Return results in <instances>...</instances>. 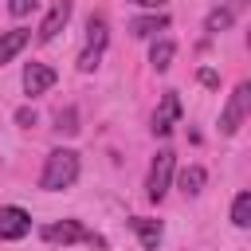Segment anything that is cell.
Masks as SVG:
<instances>
[{"label":"cell","instance_id":"obj_1","mask_svg":"<svg viewBox=\"0 0 251 251\" xmlns=\"http://www.w3.org/2000/svg\"><path fill=\"white\" fill-rule=\"evenodd\" d=\"M78 180V153L75 149H51L39 173V188L43 192H63Z\"/></svg>","mask_w":251,"mask_h":251},{"label":"cell","instance_id":"obj_2","mask_svg":"<svg viewBox=\"0 0 251 251\" xmlns=\"http://www.w3.org/2000/svg\"><path fill=\"white\" fill-rule=\"evenodd\" d=\"M106 43H110L106 20H102V16H90V20H86V47H82V55H78V71H82V75H90V71L102 63Z\"/></svg>","mask_w":251,"mask_h":251},{"label":"cell","instance_id":"obj_3","mask_svg":"<svg viewBox=\"0 0 251 251\" xmlns=\"http://www.w3.org/2000/svg\"><path fill=\"white\" fill-rule=\"evenodd\" d=\"M251 114V82L243 78V82H235V90H231V98H227V106H224V114H220V133H235L239 126H243V118Z\"/></svg>","mask_w":251,"mask_h":251},{"label":"cell","instance_id":"obj_4","mask_svg":"<svg viewBox=\"0 0 251 251\" xmlns=\"http://www.w3.org/2000/svg\"><path fill=\"white\" fill-rule=\"evenodd\" d=\"M176 153L173 149H161L157 157H153V165H149V180H145V196L157 204V200H165V192H169V184H173V161Z\"/></svg>","mask_w":251,"mask_h":251},{"label":"cell","instance_id":"obj_5","mask_svg":"<svg viewBox=\"0 0 251 251\" xmlns=\"http://www.w3.org/2000/svg\"><path fill=\"white\" fill-rule=\"evenodd\" d=\"M39 235H43V243H63V247H67V243H102V239H98L94 231H86L78 220H59V224H47Z\"/></svg>","mask_w":251,"mask_h":251},{"label":"cell","instance_id":"obj_6","mask_svg":"<svg viewBox=\"0 0 251 251\" xmlns=\"http://www.w3.org/2000/svg\"><path fill=\"white\" fill-rule=\"evenodd\" d=\"M31 231V216L16 204H4L0 208V243H12V239H24Z\"/></svg>","mask_w":251,"mask_h":251},{"label":"cell","instance_id":"obj_7","mask_svg":"<svg viewBox=\"0 0 251 251\" xmlns=\"http://www.w3.org/2000/svg\"><path fill=\"white\" fill-rule=\"evenodd\" d=\"M55 78H59L55 67H47V63H27V67H24V94H31V98H35V94H47V90L55 86Z\"/></svg>","mask_w":251,"mask_h":251},{"label":"cell","instance_id":"obj_8","mask_svg":"<svg viewBox=\"0 0 251 251\" xmlns=\"http://www.w3.org/2000/svg\"><path fill=\"white\" fill-rule=\"evenodd\" d=\"M176 122H180V98H176V90H165V98H161V106L153 114V133L165 137V133H173Z\"/></svg>","mask_w":251,"mask_h":251},{"label":"cell","instance_id":"obj_9","mask_svg":"<svg viewBox=\"0 0 251 251\" xmlns=\"http://www.w3.org/2000/svg\"><path fill=\"white\" fill-rule=\"evenodd\" d=\"M71 12H75V4H71V0H55V8H51V12L43 16V24H39V43H51V39L67 27Z\"/></svg>","mask_w":251,"mask_h":251},{"label":"cell","instance_id":"obj_10","mask_svg":"<svg viewBox=\"0 0 251 251\" xmlns=\"http://www.w3.org/2000/svg\"><path fill=\"white\" fill-rule=\"evenodd\" d=\"M129 227L137 231V239H141V247H145V251H157V247H161V235H165L161 220H145V216H133V220H129Z\"/></svg>","mask_w":251,"mask_h":251},{"label":"cell","instance_id":"obj_11","mask_svg":"<svg viewBox=\"0 0 251 251\" xmlns=\"http://www.w3.org/2000/svg\"><path fill=\"white\" fill-rule=\"evenodd\" d=\"M27 39H31V31L27 27H12V31H0V67L4 63H12L24 47H27Z\"/></svg>","mask_w":251,"mask_h":251},{"label":"cell","instance_id":"obj_12","mask_svg":"<svg viewBox=\"0 0 251 251\" xmlns=\"http://www.w3.org/2000/svg\"><path fill=\"white\" fill-rule=\"evenodd\" d=\"M169 27V16L165 12H153V16H137L133 24H129V31L137 35V39H149V35H157V31H165Z\"/></svg>","mask_w":251,"mask_h":251},{"label":"cell","instance_id":"obj_13","mask_svg":"<svg viewBox=\"0 0 251 251\" xmlns=\"http://www.w3.org/2000/svg\"><path fill=\"white\" fill-rule=\"evenodd\" d=\"M204 180H208V173H204L200 165H188V169H184V173L176 176V184H180V192H184V196H200Z\"/></svg>","mask_w":251,"mask_h":251},{"label":"cell","instance_id":"obj_14","mask_svg":"<svg viewBox=\"0 0 251 251\" xmlns=\"http://www.w3.org/2000/svg\"><path fill=\"white\" fill-rule=\"evenodd\" d=\"M173 55H176V43H169V39L153 43V51H149V63H153V71H169V67H173Z\"/></svg>","mask_w":251,"mask_h":251},{"label":"cell","instance_id":"obj_15","mask_svg":"<svg viewBox=\"0 0 251 251\" xmlns=\"http://www.w3.org/2000/svg\"><path fill=\"white\" fill-rule=\"evenodd\" d=\"M231 224H235V227H247V224H251V192H247V188L235 192V200H231Z\"/></svg>","mask_w":251,"mask_h":251},{"label":"cell","instance_id":"obj_16","mask_svg":"<svg viewBox=\"0 0 251 251\" xmlns=\"http://www.w3.org/2000/svg\"><path fill=\"white\" fill-rule=\"evenodd\" d=\"M231 24H235V12H231V8H212V12H208V20H204V31H212V35H216V31H227Z\"/></svg>","mask_w":251,"mask_h":251},{"label":"cell","instance_id":"obj_17","mask_svg":"<svg viewBox=\"0 0 251 251\" xmlns=\"http://www.w3.org/2000/svg\"><path fill=\"white\" fill-rule=\"evenodd\" d=\"M55 122H59V126H55L59 133H78V110H75V106L59 110V118H55Z\"/></svg>","mask_w":251,"mask_h":251},{"label":"cell","instance_id":"obj_18","mask_svg":"<svg viewBox=\"0 0 251 251\" xmlns=\"http://www.w3.org/2000/svg\"><path fill=\"white\" fill-rule=\"evenodd\" d=\"M8 12H12L16 20H24L27 12H35V0H8Z\"/></svg>","mask_w":251,"mask_h":251},{"label":"cell","instance_id":"obj_19","mask_svg":"<svg viewBox=\"0 0 251 251\" xmlns=\"http://www.w3.org/2000/svg\"><path fill=\"white\" fill-rule=\"evenodd\" d=\"M16 122H20V126H35V110H31V106H20V110H16Z\"/></svg>","mask_w":251,"mask_h":251},{"label":"cell","instance_id":"obj_20","mask_svg":"<svg viewBox=\"0 0 251 251\" xmlns=\"http://www.w3.org/2000/svg\"><path fill=\"white\" fill-rule=\"evenodd\" d=\"M196 78H200V82H204V86H220V75H216V71H212V67H204V71H200V75H196Z\"/></svg>","mask_w":251,"mask_h":251},{"label":"cell","instance_id":"obj_21","mask_svg":"<svg viewBox=\"0 0 251 251\" xmlns=\"http://www.w3.org/2000/svg\"><path fill=\"white\" fill-rule=\"evenodd\" d=\"M129 4H137V8H149V12H157V8H165V0H129Z\"/></svg>","mask_w":251,"mask_h":251},{"label":"cell","instance_id":"obj_22","mask_svg":"<svg viewBox=\"0 0 251 251\" xmlns=\"http://www.w3.org/2000/svg\"><path fill=\"white\" fill-rule=\"evenodd\" d=\"M231 4H235V8H243V4H247V0H231Z\"/></svg>","mask_w":251,"mask_h":251}]
</instances>
